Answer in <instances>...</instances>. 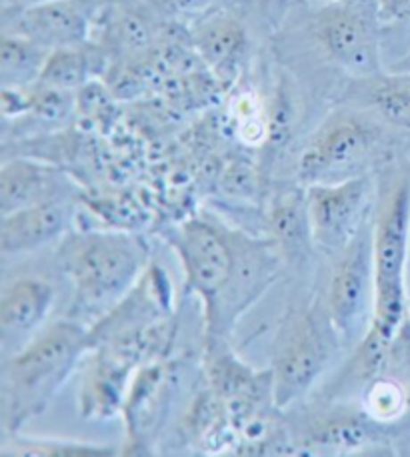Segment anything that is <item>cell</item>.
<instances>
[{"label": "cell", "instance_id": "cell-7", "mask_svg": "<svg viewBox=\"0 0 410 457\" xmlns=\"http://www.w3.org/2000/svg\"><path fill=\"white\" fill-rule=\"evenodd\" d=\"M373 305V228L365 227L339 255L328 285L326 315L332 331L344 343L358 345L371 328Z\"/></svg>", "mask_w": 410, "mask_h": 457}, {"label": "cell", "instance_id": "cell-30", "mask_svg": "<svg viewBox=\"0 0 410 457\" xmlns=\"http://www.w3.org/2000/svg\"><path fill=\"white\" fill-rule=\"evenodd\" d=\"M318 3H323V4H328V3H342V0H318Z\"/></svg>", "mask_w": 410, "mask_h": 457}, {"label": "cell", "instance_id": "cell-11", "mask_svg": "<svg viewBox=\"0 0 410 457\" xmlns=\"http://www.w3.org/2000/svg\"><path fill=\"white\" fill-rule=\"evenodd\" d=\"M172 383L175 367L164 359L138 367L120 411L127 426L128 450L125 453H146V445L167 411Z\"/></svg>", "mask_w": 410, "mask_h": 457}, {"label": "cell", "instance_id": "cell-18", "mask_svg": "<svg viewBox=\"0 0 410 457\" xmlns=\"http://www.w3.org/2000/svg\"><path fill=\"white\" fill-rule=\"evenodd\" d=\"M376 426L365 411H336L310 423L302 445L336 453L357 452L376 442Z\"/></svg>", "mask_w": 410, "mask_h": 457}, {"label": "cell", "instance_id": "cell-17", "mask_svg": "<svg viewBox=\"0 0 410 457\" xmlns=\"http://www.w3.org/2000/svg\"><path fill=\"white\" fill-rule=\"evenodd\" d=\"M106 67V53L93 43L54 48L48 54L38 83L61 88V91H80L82 87L101 77Z\"/></svg>", "mask_w": 410, "mask_h": 457}, {"label": "cell", "instance_id": "cell-1", "mask_svg": "<svg viewBox=\"0 0 410 457\" xmlns=\"http://www.w3.org/2000/svg\"><path fill=\"white\" fill-rule=\"evenodd\" d=\"M176 251L186 291L201 299L209 339L225 337L276 277L273 245L244 235L210 215H194L164 231Z\"/></svg>", "mask_w": 410, "mask_h": 457}, {"label": "cell", "instance_id": "cell-22", "mask_svg": "<svg viewBox=\"0 0 410 457\" xmlns=\"http://www.w3.org/2000/svg\"><path fill=\"white\" fill-rule=\"evenodd\" d=\"M373 80V107L392 125L410 129V71H390Z\"/></svg>", "mask_w": 410, "mask_h": 457}, {"label": "cell", "instance_id": "cell-3", "mask_svg": "<svg viewBox=\"0 0 410 457\" xmlns=\"http://www.w3.org/2000/svg\"><path fill=\"white\" fill-rule=\"evenodd\" d=\"M410 247V185L398 183L381 207L373 225L374 305L366 336L357 347L358 367L374 375L403 329L406 299V265Z\"/></svg>", "mask_w": 410, "mask_h": 457}, {"label": "cell", "instance_id": "cell-15", "mask_svg": "<svg viewBox=\"0 0 410 457\" xmlns=\"http://www.w3.org/2000/svg\"><path fill=\"white\" fill-rule=\"evenodd\" d=\"M70 181L61 169L37 159H11L0 169V211L12 213L40 203L70 199Z\"/></svg>", "mask_w": 410, "mask_h": 457}, {"label": "cell", "instance_id": "cell-14", "mask_svg": "<svg viewBox=\"0 0 410 457\" xmlns=\"http://www.w3.org/2000/svg\"><path fill=\"white\" fill-rule=\"evenodd\" d=\"M75 205L70 199H59L30 205L3 215L0 223V251L4 255H20L62 239L70 231Z\"/></svg>", "mask_w": 410, "mask_h": 457}, {"label": "cell", "instance_id": "cell-27", "mask_svg": "<svg viewBox=\"0 0 410 457\" xmlns=\"http://www.w3.org/2000/svg\"><path fill=\"white\" fill-rule=\"evenodd\" d=\"M373 4L384 24L410 21V0H373Z\"/></svg>", "mask_w": 410, "mask_h": 457}, {"label": "cell", "instance_id": "cell-29", "mask_svg": "<svg viewBox=\"0 0 410 457\" xmlns=\"http://www.w3.org/2000/svg\"><path fill=\"white\" fill-rule=\"evenodd\" d=\"M392 71H410V53L403 56V59H398V62H395Z\"/></svg>", "mask_w": 410, "mask_h": 457}, {"label": "cell", "instance_id": "cell-20", "mask_svg": "<svg viewBox=\"0 0 410 457\" xmlns=\"http://www.w3.org/2000/svg\"><path fill=\"white\" fill-rule=\"evenodd\" d=\"M51 48L16 32L4 30L0 38V79L3 87H29L40 79Z\"/></svg>", "mask_w": 410, "mask_h": 457}, {"label": "cell", "instance_id": "cell-21", "mask_svg": "<svg viewBox=\"0 0 410 457\" xmlns=\"http://www.w3.org/2000/svg\"><path fill=\"white\" fill-rule=\"evenodd\" d=\"M11 452L8 455L20 457H112L119 455L117 447L109 444L77 442V439H59V437H29L22 434L11 436Z\"/></svg>", "mask_w": 410, "mask_h": 457}, {"label": "cell", "instance_id": "cell-25", "mask_svg": "<svg viewBox=\"0 0 410 457\" xmlns=\"http://www.w3.org/2000/svg\"><path fill=\"white\" fill-rule=\"evenodd\" d=\"M231 117L236 135L244 145L260 146L268 141V117L254 93L244 91L236 96L231 107Z\"/></svg>", "mask_w": 410, "mask_h": 457}, {"label": "cell", "instance_id": "cell-26", "mask_svg": "<svg viewBox=\"0 0 410 457\" xmlns=\"http://www.w3.org/2000/svg\"><path fill=\"white\" fill-rule=\"evenodd\" d=\"M154 12L164 16H196L212 11L218 0H144Z\"/></svg>", "mask_w": 410, "mask_h": 457}, {"label": "cell", "instance_id": "cell-24", "mask_svg": "<svg viewBox=\"0 0 410 457\" xmlns=\"http://www.w3.org/2000/svg\"><path fill=\"white\" fill-rule=\"evenodd\" d=\"M270 225H273L275 239L284 247H297L305 241H310L308 219L305 207V191L283 195L275 201L273 213H270ZM313 243V241H310Z\"/></svg>", "mask_w": 410, "mask_h": 457}, {"label": "cell", "instance_id": "cell-13", "mask_svg": "<svg viewBox=\"0 0 410 457\" xmlns=\"http://www.w3.org/2000/svg\"><path fill=\"white\" fill-rule=\"evenodd\" d=\"M54 305V289L51 283L37 277H20L6 285L0 295V336L8 355L43 329L46 317Z\"/></svg>", "mask_w": 410, "mask_h": 457}, {"label": "cell", "instance_id": "cell-5", "mask_svg": "<svg viewBox=\"0 0 410 457\" xmlns=\"http://www.w3.org/2000/svg\"><path fill=\"white\" fill-rule=\"evenodd\" d=\"M331 349L316 317L291 309L278 328L273 351V397L278 411L305 399L328 365Z\"/></svg>", "mask_w": 410, "mask_h": 457}, {"label": "cell", "instance_id": "cell-12", "mask_svg": "<svg viewBox=\"0 0 410 457\" xmlns=\"http://www.w3.org/2000/svg\"><path fill=\"white\" fill-rule=\"evenodd\" d=\"M78 389V410L86 420H109L122 411L133 375L141 363L111 345H96Z\"/></svg>", "mask_w": 410, "mask_h": 457}, {"label": "cell", "instance_id": "cell-4", "mask_svg": "<svg viewBox=\"0 0 410 457\" xmlns=\"http://www.w3.org/2000/svg\"><path fill=\"white\" fill-rule=\"evenodd\" d=\"M93 349L90 328L75 317L53 321L4 363V426L20 434L40 418L72 371Z\"/></svg>", "mask_w": 410, "mask_h": 457}, {"label": "cell", "instance_id": "cell-6", "mask_svg": "<svg viewBox=\"0 0 410 457\" xmlns=\"http://www.w3.org/2000/svg\"><path fill=\"white\" fill-rule=\"evenodd\" d=\"M381 19L363 0L323 4L313 19V35L326 59L357 79L381 75Z\"/></svg>", "mask_w": 410, "mask_h": 457}, {"label": "cell", "instance_id": "cell-23", "mask_svg": "<svg viewBox=\"0 0 410 457\" xmlns=\"http://www.w3.org/2000/svg\"><path fill=\"white\" fill-rule=\"evenodd\" d=\"M408 410V394L403 383L381 378L368 383L363 394V411L368 420L387 426L403 418Z\"/></svg>", "mask_w": 410, "mask_h": 457}, {"label": "cell", "instance_id": "cell-8", "mask_svg": "<svg viewBox=\"0 0 410 457\" xmlns=\"http://www.w3.org/2000/svg\"><path fill=\"white\" fill-rule=\"evenodd\" d=\"M368 201L371 179L365 175L307 185L305 207L315 247L340 255L366 227Z\"/></svg>", "mask_w": 410, "mask_h": 457}, {"label": "cell", "instance_id": "cell-16", "mask_svg": "<svg viewBox=\"0 0 410 457\" xmlns=\"http://www.w3.org/2000/svg\"><path fill=\"white\" fill-rule=\"evenodd\" d=\"M191 43L196 54L218 79L231 80L241 69L249 48V37L234 14L210 11L193 24Z\"/></svg>", "mask_w": 410, "mask_h": 457}, {"label": "cell", "instance_id": "cell-28", "mask_svg": "<svg viewBox=\"0 0 410 457\" xmlns=\"http://www.w3.org/2000/svg\"><path fill=\"white\" fill-rule=\"evenodd\" d=\"M46 3H53V0H3L4 8H12L14 12L27 11V8L38 6V4H46Z\"/></svg>", "mask_w": 410, "mask_h": 457}, {"label": "cell", "instance_id": "cell-2", "mask_svg": "<svg viewBox=\"0 0 410 457\" xmlns=\"http://www.w3.org/2000/svg\"><path fill=\"white\" fill-rule=\"evenodd\" d=\"M56 257L72 283L69 317L82 321L109 313L133 291L149 269V245L128 228H70Z\"/></svg>", "mask_w": 410, "mask_h": 457}, {"label": "cell", "instance_id": "cell-9", "mask_svg": "<svg viewBox=\"0 0 410 457\" xmlns=\"http://www.w3.org/2000/svg\"><path fill=\"white\" fill-rule=\"evenodd\" d=\"M376 143V129L358 114L336 112L310 137L297 162L302 187L331 181L332 173L348 169Z\"/></svg>", "mask_w": 410, "mask_h": 457}, {"label": "cell", "instance_id": "cell-19", "mask_svg": "<svg viewBox=\"0 0 410 457\" xmlns=\"http://www.w3.org/2000/svg\"><path fill=\"white\" fill-rule=\"evenodd\" d=\"M154 12L149 4H136L130 0H106L98 27L104 29L109 43L120 51H144L154 37Z\"/></svg>", "mask_w": 410, "mask_h": 457}, {"label": "cell", "instance_id": "cell-10", "mask_svg": "<svg viewBox=\"0 0 410 457\" xmlns=\"http://www.w3.org/2000/svg\"><path fill=\"white\" fill-rule=\"evenodd\" d=\"M106 0H53L16 12L11 32L46 48H64L90 43ZM8 30V29H6Z\"/></svg>", "mask_w": 410, "mask_h": 457}]
</instances>
